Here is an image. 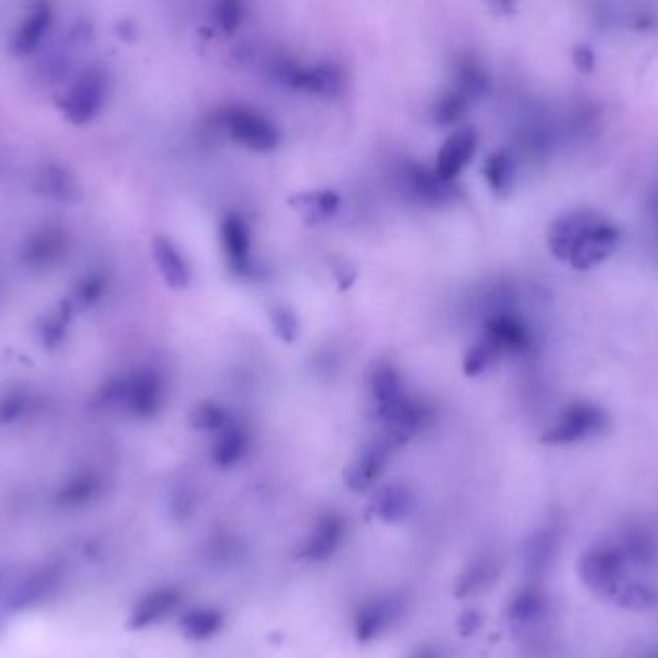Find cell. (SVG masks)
Here are the masks:
<instances>
[{"instance_id": "28", "label": "cell", "mask_w": 658, "mask_h": 658, "mask_svg": "<svg viewBox=\"0 0 658 658\" xmlns=\"http://www.w3.org/2000/svg\"><path fill=\"white\" fill-rule=\"evenodd\" d=\"M483 178L491 191L499 197H507L516 183V166L507 152H493L483 164Z\"/></svg>"}, {"instance_id": "17", "label": "cell", "mask_w": 658, "mask_h": 658, "mask_svg": "<svg viewBox=\"0 0 658 658\" xmlns=\"http://www.w3.org/2000/svg\"><path fill=\"white\" fill-rule=\"evenodd\" d=\"M152 258L158 274L172 289H187L191 283V268L178 245L164 235H156L152 241Z\"/></svg>"}, {"instance_id": "25", "label": "cell", "mask_w": 658, "mask_h": 658, "mask_svg": "<svg viewBox=\"0 0 658 658\" xmlns=\"http://www.w3.org/2000/svg\"><path fill=\"white\" fill-rule=\"evenodd\" d=\"M181 628L185 635L193 641H206L222 632L224 628V612L220 608L197 607L189 610L183 620Z\"/></svg>"}, {"instance_id": "41", "label": "cell", "mask_w": 658, "mask_h": 658, "mask_svg": "<svg viewBox=\"0 0 658 658\" xmlns=\"http://www.w3.org/2000/svg\"><path fill=\"white\" fill-rule=\"evenodd\" d=\"M408 658H449L447 657V651L437 645V643H424V645H418Z\"/></svg>"}, {"instance_id": "6", "label": "cell", "mask_w": 658, "mask_h": 658, "mask_svg": "<svg viewBox=\"0 0 658 658\" xmlns=\"http://www.w3.org/2000/svg\"><path fill=\"white\" fill-rule=\"evenodd\" d=\"M622 241L620 228L608 220L605 214H597L593 222L583 229L582 235L572 245L564 264L578 272H587L603 262H607L612 254L618 251Z\"/></svg>"}, {"instance_id": "36", "label": "cell", "mask_w": 658, "mask_h": 658, "mask_svg": "<svg viewBox=\"0 0 658 658\" xmlns=\"http://www.w3.org/2000/svg\"><path fill=\"white\" fill-rule=\"evenodd\" d=\"M468 104H470V97L462 89H458L455 93L451 91L449 95H445L441 101L437 102L435 122L439 126H453L464 118Z\"/></svg>"}, {"instance_id": "4", "label": "cell", "mask_w": 658, "mask_h": 658, "mask_svg": "<svg viewBox=\"0 0 658 658\" xmlns=\"http://www.w3.org/2000/svg\"><path fill=\"white\" fill-rule=\"evenodd\" d=\"M628 568L630 560L616 541H599L580 558L582 582L593 593L607 599H614L622 583L626 582Z\"/></svg>"}, {"instance_id": "16", "label": "cell", "mask_w": 658, "mask_h": 658, "mask_svg": "<svg viewBox=\"0 0 658 658\" xmlns=\"http://www.w3.org/2000/svg\"><path fill=\"white\" fill-rule=\"evenodd\" d=\"M343 539H345L343 518L333 512L324 514L316 522L314 530L308 533V537L304 539L301 557L314 560V562H324L339 551Z\"/></svg>"}, {"instance_id": "8", "label": "cell", "mask_w": 658, "mask_h": 658, "mask_svg": "<svg viewBox=\"0 0 658 658\" xmlns=\"http://www.w3.org/2000/svg\"><path fill=\"white\" fill-rule=\"evenodd\" d=\"M56 22V10L52 0H33L26 16L14 29L8 52L18 60H31L43 51L51 39Z\"/></svg>"}, {"instance_id": "27", "label": "cell", "mask_w": 658, "mask_h": 658, "mask_svg": "<svg viewBox=\"0 0 658 658\" xmlns=\"http://www.w3.org/2000/svg\"><path fill=\"white\" fill-rule=\"evenodd\" d=\"M289 77H291V83H289L291 87L303 89V91L312 93V95L329 97L341 87V76L328 66L295 70Z\"/></svg>"}, {"instance_id": "21", "label": "cell", "mask_w": 658, "mask_h": 658, "mask_svg": "<svg viewBox=\"0 0 658 658\" xmlns=\"http://www.w3.org/2000/svg\"><path fill=\"white\" fill-rule=\"evenodd\" d=\"M249 449V433L233 420L226 428L218 431V439L212 449V460L218 468H231Z\"/></svg>"}, {"instance_id": "18", "label": "cell", "mask_w": 658, "mask_h": 658, "mask_svg": "<svg viewBox=\"0 0 658 658\" xmlns=\"http://www.w3.org/2000/svg\"><path fill=\"white\" fill-rule=\"evenodd\" d=\"M370 389H372L376 412H378L381 422H385L408 399L405 389H403L401 376L389 364H380L374 370V374L370 378Z\"/></svg>"}, {"instance_id": "29", "label": "cell", "mask_w": 658, "mask_h": 658, "mask_svg": "<svg viewBox=\"0 0 658 658\" xmlns=\"http://www.w3.org/2000/svg\"><path fill=\"white\" fill-rule=\"evenodd\" d=\"M74 314L76 312L68 306L66 301L60 306H56L49 314H45L41 318L39 326H37L39 343L45 349H58L66 341V335H68V329H70Z\"/></svg>"}, {"instance_id": "24", "label": "cell", "mask_w": 658, "mask_h": 658, "mask_svg": "<svg viewBox=\"0 0 658 658\" xmlns=\"http://www.w3.org/2000/svg\"><path fill=\"white\" fill-rule=\"evenodd\" d=\"M291 206L301 212L306 222H324L339 208V195L335 191H308L289 199Z\"/></svg>"}, {"instance_id": "33", "label": "cell", "mask_w": 658, "mask_h": 658, "mask_svg": "<svg viewBox=\"0 0 658 658\" xmlns=\"http://www.w3.org/2000/svg\"><path fill=\"white\" fill-rule=\"evenodd\" d=\"M614 601L620 608L633 610V612H643L657 607V591L649 585L641 582H624L614 595Z\"/></svg>"}, {"instance_id": "9", "label": "cell", "mask_w": 658, "mask_h": 658, "mask_svg": "<svg viewBox=\"0 0 658 658\" xmlns=\"http://www.w3.org/2000/svg\"><path fill=\"white\" fill-rule=\"evenodd\" d=\"M72 239L68 231L60 226H41L33 229L22 247H20V260L31 272H49L58 264L66 260L70 254Z\"/></svg>"}, {"instance_id": "32", "label": "cell", "mask_w": 658, "mask_h": 658, "mask_svg": "<svg viewBox=\"0 0 658 658\" xmlns=\"http://www.w3.org/2000/svg\"><path fill=\"white\" fill-rule=\"evenodd\" d=\"M104 291H106V278L99 272L87 274L74 285L66 303L74 312H83L99 303Z\"/></svg>"}, {"instance_id": "22", "label": "cell", "mask_w": 658, "mask_h": 658, "mask_svg": "<svg viewBox=\"0 0 658 658\" xmlns=\"http://www.w3.org/2000/svg\"><path fill=\"white\" fill-rule=\"evenodd\" d=\"M102 489V478L97 472L79 470L58 487L56 499L62 505L77 507L93 501Z\"/></svg>"}, {"instance_id": "44", "label": "cell", "mask_w": 658, "mask_h": 658, "mask_svg": "<svg viewBox=\"0 0 658 658\" xmlns=\"http://www.w3.org/2000/svg\"><path fill=\"white\" fill-rule=\"evenodd\" d=\"M489 2H491L499 12H510L514 0H489Z\"/></svg>"}, {"instance_id": "23", "label": "cell", "mask_w": 658, "mask_h": 658, "mask_svg": "<svg viewBox=\"0 0 658 658\" xmlns=\"http://www.w3.org/2000/svg\"><path fill=\"white\" fill-rule=\"evenodd\" d=\"M630 564L635 566H653L658 560L657 533L651 532L645 526H632L626 530L620 541Z\"/></svg>"}, {"instance_id": "43", "label": "cell", "mask_w": 658, "mask_h": 658, "mask_svg": "<svg viewBox=\"0 0 658 658\" xmlns=\"http://www.w3.org/2000/svg\"><path fill=\"white\" fill-rule=\"evenodd\" d=\"M335 272V278H337V281L341 283V287H349V285H353V281H355L356 278V272L355 268H351L349 264H341L339 268H335L333 270Z\"/></svg>"}, {"instance_id": "5", "label": "cell", "mask_w": 658, "mask_h": 658, "mask_svg": "<svg viewBox=\"0 0 658 658\" xmlns=\"http://www.w3.org/2000/svg\"><path fill=\"white\" fill-rule=\"evenodd\" d=\"M93 39V27L85 20H77L58 37L56 43L43 49V56L37 64V79L45 85H56L72 74L77 58Z\"/></svg>"}, {"instance_id": "42", "label": "cell", "mask_w": 658, "mask_h": 658, "mask_svg": "<svg viewBox=\"0 0 658 658\" xmlns=\"http://www.w3.org/2000/svg\"><path fill=\"white\" fill-rule=\"evenodd\" d=\"M649 226H651V235H653V241H655L658 251V189L649 201Z\"/></svg>"}, {"instance_id": "40", "label": "cell", "mask_w": 658, "mask_h": 658, "mask_svg": "<svg viewBox=\"0 0 658 658\" xmlns=\"http://www.w3.org/2000/svg\"><path fill=\"white\" fill-rule=\"evenodd\" d=\"M29 399L24 393H10L0 399V426L16 424L26 416Z\"/></svg>"}, {"instance_id": "31", "label": "cell", "mask_w": 658, "mask_h": 658, "mask_svg": "<svg viewBox=\"0 0 658 658\" xmlns=\"http://www.w3.org/2000/svg\"><path fill=\"white\" fill-rule=\"evenodd\" d=\"M451 181L439 178L433 172L426 170H416L410 174V189L418 197V201L428 204L447 203L453 197V189L449 187Z\"/></svg>"}, {"instance_id": "7", "label": "cell", "mask_w": 658, "mask_h": 658, "mask_svg": "<svg viewBox=\"0 0 658 658\" xmlns=\"http://www.w3.org/2000/svg\"><path fill=\"white\" fill-rule=\"evenodd\" d=\"M222 127L233 143L249 151H274L281 141L278 126L268 116L245 106L226 110L222 116Z\"/></svg>"}, {"instance_id": "35", "label": "cell", "mask_w": 658, "mask_h": 658, "mask_svg": "<svg viewBox=\"0 0 658 658\" xmlns=\"http://www.w3.org/2000/svg\"><path fill=\"white\" fill-rule=\"evenodd\" d=\"M497 576V564L491 558L476 560L458 583V595H470L480 591L487 583L493 582Z\"/></svg>"}, {"instance_id": "11", "label": "cell", "mask_w": 658, "mask_h": 658, "mask_svg": "<svg viewBox=\"0 0 658 658\" xmlns=\"http://www.w3.org/2000/svg\"><path fill=\"white\" fill-rule=\"evenodd\" d=\"M483 339H487L501 355H524L533 347L532 329L507 308L497 310L487 318Z\"/></svg>"}, {"instance_id": "34", "label": "cell", "mask_w": 658, "mask_h": 658, "mask_svg": "<svg viewBox=\"0 0 658 658\" xmlns=\"http://www.w3.org/2000/svg\"><path fill=\"white\" fill-rule=\"evenodd\" d=\"M499 356L501 353L487 339H481L480 343L470 347V351L464 355L462 370L466 376L476 378L485 374L499 360Z\"/></svg>"}, {"instance_id": "37", "label": "cell", "mask_w": 658, "mask_h": 658, "mask_svg": "<svg viewBox=\"0 0 658 658\" xmlns=\"http://www.w3.org/2000/svg\"><path fill=\"white\" fill-rule=\"evenodd\" d=\"M189 420L195 430L201 431H220L231 422L228 412L214 403H201L195 406L189 414Z\"/></svg>"}, {"instance_id": "15", "label": "cell", "mask_w": 658, "mask_h": 658, "mask_svg": "<svg viewBox=\"0 0 658 658\" xmlns=\"http://www.w3.org/2000/svg\"><path fill=\"white\" fill-rule=\"evenodd\" d=\"M222 245L228 256L229 264L239 274H253L251 268V249H253V233L249 224L239 214H228L220 226Z\"/></svg>"}, {"instance_id": "14", "label": "cell", "mask_w": 658, "mask_h": 658, "mask_svg": "<svg viewBox=\"0 0 658 658\" xmlns=\"http://www.w3.org/2000/svg\"><path fill=\"white\" fill-rule=\"evenodd\" d=\"M33 189L37 195L52 203L77 204L83 197L81 183L74 172L62 164H43L33 176Z\"/></svg>"}, {"instance_id": "3", "label": "cell", "mask_w": 658, "mask_h": 658, "mask_svg": "<svg viewBox=\"0 0 658 658\" xmlns=\"http://www.w3.org/2000/svg\"><path fill=\"white\" fill-rule=\"evenodd\" d=\"M610 426L607 410L591 401H574L558 412L553 424L543 431L541 441L547 445H578L601 437Z\"/></svg>"}, {"instance_id": "20", "label": "cell", "mask_w": 658, "mask_h": 658, "mask_svg": "<svg viewBox=\"0 0 658 658\" xmlns=\"http://www.w3.org/2000/svg\"><path fill=\"white\" fill-rule=\"evenodd\" d=\"M547 610L549 603L545 593L535 585H528L512 597L508 605V616L518 626H533L547 616Z\"/></svg>"}, {"instance_id": "26", "label": "cell", "mask_w": 658, "mask_h": 658, "mask_svg": "<svg viewBox=\"0 0 658 658\" xmlns=\"http://www.w3.org/2000/svg\"><path fill=\"white\" fill-rule=\"evenodd\" d=\"M557 553V533L553 530H537L526 541L524 564L530 574H543Z\"/></svg>"}, {"instance_id": "10", "label": "cell", "mask_w": 658, "mask_h": 658, "mask_svg": "<svg viewBox=\"0 0 658 658\" xmlns=\"http://www.w3.org/2000/svg\"><path fill=\"white\" fill-rule=\"evenodd\" d=\"M405 614V603L397 595H376L366 599L355 614V635L360 643H372L391 632Z\"/></svg>"}, {"instance_id": "13", "label": "cell", "mask_w": 658, "mask_h": 658, "mask_svg": "<svg viewBox=\"0 0 658 658\" xmlns=\"http://www.w3.org/2000/svg\"><path fill=\"white\" fill-rule=\"evenodd\" d=\"M476 151H478V133L472 127L456 129L439 149L435 174L445 181H453L472 162Z\"/></svg>"}, {"instance_id": "1", "label": "cell", "mask_w": 658, "mask_h": 658, "mask_svg": "<svg viewBox=\"0 0 658 658\" xmlns=\"http://www.w3.org/2000/svg\"><path fill=\"white\" fill-rule=\"evenodd\" d=\"M101 403L106 408L122 410L133 418L147 420L162 408L164 381L156 370L141 368L120 380L110 381L101 391Z\"/></svg>"}, {"instance_id": "39", "label": "cell", "mask_w": 658, "mask_h": 658, "mask_svg": "<svg viewBox=\"0 0 658 658\" xmlns=\"http://www.w3.org/2000/svg\"><path fill=\"white\" fill-rule=\"evenodd\" d=\"M270 320H272L274 331H276V335H278L281 341H285V343H295V339H297V335H299V328H301V326H299V318H297V314H295L291 308H287V306H283V304L274 306V308L270 310Z\"/></svg>"}, {"instance_id": "38", "label": "cell", "mask_w": 658, "mask_h": 658, "mask_svg": "<svg viewBox=\"0 0 658 658\" xmlns=\"http://www.w3.org/2000/svg\"><path fill=\"white\" fill-rule=\"evenodd\" d=\"M247 16L245 0H216L214 22L226 33H233L243 26Z\"/></svg>"}, {"instance_id": "2", "label": "cell", "mask_w": 658, "mask_h": 658, "mask_svg": "<svg viewBox=\"0 0 658 658\" xmlns=\"http://www.w3.org/2000/svg\"><path fill=\"white\" fill-rule=\"evenodd\" d=\"M110 89L112 81L102 66L81 68L60 95L58 108L72 126H87L95 122L106 108Z\"/></svg>"}, {"instance_id": "12", "label": "cell", "mask_w": 658, "mask_h": 658, "mask_svg": "<svg viewBox=\"0 0 658 658\" xmlns=\"http://www.w3.org/2000/svg\"><path fill=\"white\" fill-rule=\"evenodd\" d=\"M393 449H395V445L385 435L378 441H372L370 445H366L356 455L355 460L345 468L347 487L353 491H364L374 481H378Z\"/></svg>"}, {"instance_id": "30", "label": "cell", "mask_w": 658, "mask_h": 658, "mask_svg": "<svg viewBox=\"0 0 658 658\" xmlns=\"http://www.w3.org/2000/svg\"><path fill=\"white\" fill-rule=\"evenodd\" d=\"M181 603V593L174 587H164L149 595L135 612V626H149L152 622L168 616Z\"/></svg>"}, {"instance_id": "19", "label": "cell", "mask_w": 658, "mask_h": 658, "mask_svg": "<svg viewBox=\"0 0 658 658\" xmlns=\"http://www.w3.org/2000/svg\"><path fill=\"white\" fill-rule=\"evenodd\" d=\"M414 510V497L403 485H385L372 499V512L389 524L401 522Z\"/></svg>"}]
</instances>
